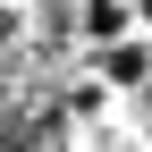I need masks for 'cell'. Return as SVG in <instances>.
<instances>
[{
    "instance_id": "1",
    "label": "cell",
    "mask_w": 152,
    "mask_h": 152,
    "mask_svg": "<svg viewBox=\"0 0 152 152\" xmlns=\"http://www.w3.org/2000/svg\"><path fill=\"white\" fill-rule=\"evenodd\" d=\"M93 68H102V85H144V76H152V42L110 34V42H93Z\"/></svg>"
},
{
    "instance_id": "2",
    "label": "cell",
    "mask_w": 152,
    "mask_h": 152,
    "mask_svg": "<svg viewBox=\"0 0 152 152\" xmlns=\"http://www.w3.org/2000/svg\"><path fill=\"white\" fill-rule=\"evenodd\" d=\"M127 0H85V9H76V34H85V42H110V34H127Z\"/></svg>"
},
{
    "instance_id": "3",
    "label": "cell",
    "mask_w": 152,
    "mask_h": 152,
    "mask_svg": "<svg viewBox=\"0 0 152 152\" xmlns=\"http://www.w3.org/2000/svg\"><path fill=\"white\" fill-rule=\"evenodd\" d=\"M17 42H26V9H0V59H17Z\"/></svg>"
},
{
    "instance_id": "4",
    "label": "cell",
    "mask_w": 152,
    "mask_h": 152,
    "mask_svg": "<svg viewBox=\"0 0 152 152\" xmlns=\"http://www.w3.org/2000/svg\"><path fill=\"white\" fill-rule=\"evenodd\" d=\"M135 118H144V135H152V76H144V110H135Z\"/></svg>"
},
{
    "instance_id": "5",
    "label": "cell",
    "mask_w": 152,
    "mask_h": 152,
    "mask_svg": "<svg viewBox=\"0 0 152 152\" xmlns=\"http://www.w3.org/2000/svg\"><path fill=\"white\" fill-rule=\"evenodd\" d=\"M135 9H144V17H152V0H135Z\"/></svg>"
}]
</instances>
